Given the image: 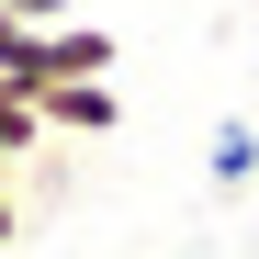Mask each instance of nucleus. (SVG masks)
<instances>
[{"instance_id": "nucleus-1", "label": "nucleus", "mask_w": 259, "mask_h": 259, "mask_svg": "<svg viewBox=\"0 0 259 259\" xmlns=\"http://www.w3.org/2000/svg\"><path fill=\"white\" fill-rule=\"evenodd\" d=\"M113 124H124L113 79H57V91H46V136H113Z\"/></svg>"}, {"instance_id": "nucleus-2", "label": "nucleus", "mask_w": 259, "mask_h": 259, "mask_svg": "<svg viewBox=\"0 0 259 259\" xmlns=\"http://www.w3.org/2000/svg\"><path fill=\"white\" fill-rule=\"evenodd\" d=\"M214 181H259V124H214Z\"/></svg>"}, {"instance_id": "nucleus-3", "label": "nucleus", "mask_w": 259, "mask_h": 259, "mask_svg": "<svg viewBox=\"0 0 259 259\" xmlns=\"http://www.w3.org/2000/svg\"><path fill=\"white\" fill-rule=\"evenodd\" d=\"M23 23H79V0H12Z\"/></svg>"}, {"instance_id": "nucleus-4", "label": "nucleus", "mask_w": 259, "mask_h": 259, "mask_svg": "<svg viewBox=\"0 0 259 259\" xmlns=\"http://www.w3.org/2000/svg\"><path fill=\"white\" fill-rule=\"evenodd\" d=\"M23 237V203H12V181H0V248H12Z\"/></svg>"}, {"instance_id": "nucleus-5", "label": "nucleus", "mask_w": 259, "mask_h": 259, "mask_svg": "<svg viewBox=\"0 0 259 259\" xmlns=\"http://www.w3.org/2000/svg\"><path fill=\"white\" fill-rule=\"evenodd\" d=\"M23 169H34V158H23V147H0V181H23Z\"/></svg>"}]
</instances>
